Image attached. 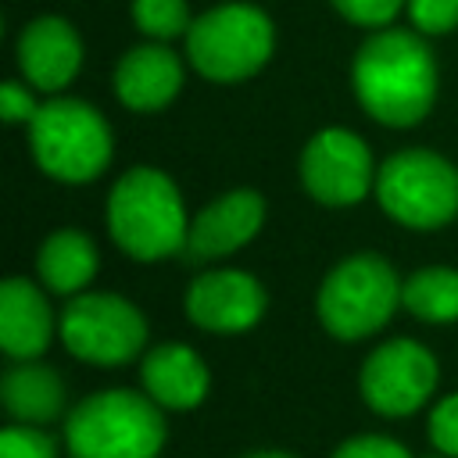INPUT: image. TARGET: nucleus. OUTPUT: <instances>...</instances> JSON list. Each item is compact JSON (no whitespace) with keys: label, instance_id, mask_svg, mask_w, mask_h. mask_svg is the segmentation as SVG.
<instances>
[{"label":"nucleus","instance_id":"obj_10","mask_svg":"<svg viewBox=\"0 0 458 458\" xmlns=\"http://www.w3.org/2000/svg\"><path fill=\"white\" fill-rule=\"evenodd\" d=\"M301 182L326 208H351L376 186L372 154L351 129H322L301 154Z\"/></svg>","mask_w":458,"mask_h":458},{"label":"nucleus","instance_id":"obj_16","mask_svg":"<svg viewBox=\"0 0 458 458\" xmlns=\"http://www.w3.org/2000/svg\"><path fill=\"white\" fill-rule=\"evenodd\" d=\"M54 340V311L39 286L14 276L0 286V347L11 361L39 358Z\"/></svg>","mask_w":458,"mask_h":458},{"label":"nucleus","instance_id":"obj_25","mask_svg":"<svg viewBox=\"0 0 458 458\" xmlns=\"http://www.w3.org/2000/svg\"><path fill=\"white\" fill-rule=\"evenodd\" d=\"M333 458H411L408 447H401L394 437H379V433H361V437H351L344 440Z\"/></svg>","mask_w":458,"mask_h":458},{"label":"nucleus","instance_id":"obj_5","mask_svg":"<svg viewBox=\"0 0 458 458\" xmlns=\"http://www.w3.org/2000/svg\"><path fill=\"white\" fill-rule=\"evenodd\" d=\"M401 304V279L379 254L344 258L318 286L315 311L329 336L365 340L390 322Z\"/></svg>","mask_w":458,"mask_h":458},{"label":"nucleus","instance_id":"obj_13","mask_svg":"<svg viewBox=\"0 0 458 458\" xmlns=\"http://www.w3.org/2000/svg\"><path fill=\"white\" fill-rule=\"evenodd\" d=\"M79 64H82V43H79V32L64 18L47 14L21 29L18 68L32 89L39 93L64 89L79 75Z\"/></svg>","mask_w":458,"mask_h":458},{"label":"nucleus","instance_id":"obj_18","mask_svg":"<svg viewBox=\"0 0 458 458\" xmlns=\"http://www.w3.org/2000/svg\"><path fill=\"white\" fill-rule=\"evenodd\" d=\"M36 272L50 293L75 297L97 276V247L79 229H57L43 240L36 254Z\"/></svg>","mask_w":458,"mask_h":458},{"label":"nucleus","instance_id":"obj_14","mask_svg":"<svg viewBox=\"0 0 458 458\" xmlns=\"http://www.w3.org/2000/svg\"><path fill=\"white\" fill-rule=\"evenodd\" d=\"M140 383H143V394L154 404H161L168 411H186V408H197L208 397L211 376H208V365L200 361V354L193 347L157 344L143 354Z\"/></svg>","mask_w":458,"mask_h":458},{"label":"nucleus","instance_id":"obj_26","mask_svg":"<svg viewBox=\"0 0 458 458\" xmlns=\"http://www.w3.org/2000/svg\"><path fill=\"white\" fill-rule=\"evenodd\" d=\"M36 111H39V104L32 100L29 86H21V82H14V79H7V82L0 86V114H4L7 125H18V122L29 125V122L36 118Z\"/></svg>","mask_w":458,"mask_h":458},{"label":"nucleus","instance_id":"obj_3","mask_svg":"<svg viewBox=\"0 0 458 458\" xmlns=\"http://www.w3.org/2000/svg\"><path fill=\"white\" fill-rule=\"evenodd\" d=\"M165 433L161 404L136 390L89 394L64 419L72 458H157Z\"/></svg>","mask_w":458,"mask_h":458},{"label":"nucleus","instance_id":"obj_22","mask_svg":"<svg viewBox=\"0 0 458 458\" xmlns=\"http://www.w3.org/2000/svg\"><path fill=\"white\" fill-rule=\"evenodd\" d=\"M408 18L426 36H444L458 29V0H408Z\"/></svg>","mask_w":458,"mask_h":458},{"label":"nucleus","instance_id":"obj_23","mask_svg":"<svg viewBox=\"0 0 458 458\" xmlns=\"http://www.w3.org/2000/svg\"><path fill=\"white\" fill-rule=\"evenodd\" d=\"M347 21L365 25V29H386L401 7H408V0H329Z\"/></svg>","mask_w":458,"mask_h":458},{"label":"nucleus","instance_id":"obj_21","mask_svg":"<svg viewBox=\"0 0 458 458\" xmlns=\"http://www.w3.org/2000/svg\"><path fill=\"white\" fill-rule=\"evenodd\" d=\"M0 458H57V447L39 426L14 422L0 429Z\"/></svg>","mask_w":458,"mask_h":458},{"label":"nucleus","instance_id":"obj_28","mask_svg":"<svg viewBox=\"0 0 458 458\" xmlns=\"http://www.w3.org/2000/svg\"><path fill=\"white\" fill-rule=\"evenodd\" d=\"M440 458H444V454H440Z\"/></svg>","mask_w":458,"mask_h":458},{"label":"nucleus","instance_id":"obj_1","mask_svg":"<svg viewBox=\"0 0 458 458\" xmlns=\"http://www.w3.org/2000/svg\"><path fill=\"white\" fill-rule=\"evenodd\" d=\"M354 93L361 107L390 129L419 125L437 97V64L419 32L379 29L354 54Z\"/></svg>","mask_w":458,"mask_h":458},{"label":"nucleus","instance_id":"obj_8","mask_svg":"<svg viewBox=\"0 0 458 458\" xmlns=\"http://www.w3.org/2000/svg\"><path fill=\"white\" fill-rule=\"evenodd\" d=\"M68 354L89 365H125L147 344L143 311L118 293H75L57 318Z\"/></svg>","mask_w":458,"mask_h":458},{"label":"nucleus","instance_id":"obj_27","mask_svg":"<svg viewBox=\"0 0 458 458\" xmlns=\"http://www.w3.org/2000/svg\"><path fill=\"white\" fill-rule=\"evenodd\" d=\"M247 458H293V454H286V451H254Z\"/></svg>","mask_w":458,"mask_h":458},{"label":"nucleus","instance_id":"obj_24","mask_svg":"<svg viewBox=\"0 0 458 458\" xmlns=\"http://www.w3.org/2000/svg\"><path fill=\"white\" fill-rule=\"evenodd\" d=\"M429 444L444 458H458V394H447L429 411Z\"/></svg>","mask_w":458,"mask_h":458},{"label":"nucleus","instance_id":"obj_6","mask_svg":"<svg viewBox=\"0 0 458 458\" xmlns=\"http://www.w3.org/2000/svg\"><path fill=\"white\" fill-rule=\"evenodd\" d=\"M276 32L265 11L250 4H218L193 18L186 32L190 64L211 82H240L265 68Z\"/></svg>","mask_w":458,"mask_h":458},{"label":"nucleus","instance_id":"obj_12","mask_svg":"<svg viewBox=\"0 0 458 458\" xmlns=\"http://www.w3.org/2000/svg\"><path fill=\"white\" fill-rule=\"evenodd\" d=\"M265 222V200L254 190H229L190 218L182 254L190 261H211L240 250L258 236Z\"/></svg>","mask_w":458,"mask_h":458},{"label":"nucleus","instance_id":"obj_11","mask_svg":"<svg viewBox=\"0 0 458 458\" xmlns=\"http://www.w3.org/2000/svg\"><path fill=\"white\" fill-rule=\"evenodd\" d=\"M186 315L208 333H243L265 315V286L240 268H211L186 290Z\"/></svg>","mask_w":458,"mask_h":458},{"label":"nucleus","instance_id":"obj_15","mask_svg":"<svg viewBox=\"0 0 458 458\" xmlns=\"http://www.w3.org/2000/svg\"><path fill=\"white\" fill-rule=\"evenodd\" d=\"M182 89V64L161 43L132 47L114 68V93L129 111H161Z\"/></svg>","mask_w":458,"mask_h":458},{"label":"nucleus","instance_id":"obj_7","mask_svg":"<svg viewBox=\"0 0 458 458\" xmlns=\"http://www.w3.org/2000/svg\"><path fill=\"white\" fill-rule=\"evenodd\" d=\"M376 200L408 229H440L458 215V168L433 150H401L376 168Z\"/></svg>","mask_w":458,"mask_h":458},{"label":"nucleus","instance_id":"obj_4","mask_svg":"<svg viewBox=\"0 0 458 458\" xmlns=\"http://www.w3.org/2000/svg\"><path fill=\"white\" fill-rule=\"evenodd\" d=\"M29 147L36 165L57 182H89L111 161V129L104 114L72 97L39 104L29 122Z\"/></svg>","mask_w":458,"mask_h":458},{"label":"nucleus","instance_id":"obj_9","mask_svg":"<svg viewBox=\"0 0 458 458\" xmlns=\"http://www.w3.org/2000/svg\"><path fill=\"white\" fill-rule=\"evenodd\" d=\"M358 386L376 415L404 419L419 411L437 390V358L419 340H386L365 358Z\"/></svg>","mask_w":458,"mask_h":458},{"label":"nucleus","instance_id":"obj_19","mask_svg":"<svg viewBox=\"0 0 458 458\" xmlns=\"http://www.w3.org/2000/svg\"><path fill=\"white\" fill-rule=\"evenodd\" d=\"M401 304L419 322H458V268H419L401 283Z\"/></svg>","mask_w":458,"mask_h":458},{"label":"nucleus","instance_id":"obj_2","mask_svg":"<svg viewBox=\"0 0 458 458\" xmlns=\"http://www.w3.org/2000/svg\"><path fill=\"white\" fill-rule=\"evenodd\" d=\"M107 233L136 261L182 254L190 218L179 186L150 165L122 172L107 193Z\"/></svg>","mask_w":458,"mask_h":458},{"label":"nucleus","instance_id":"obj_20","mask_svg":"<svg viewBox=\"0 0 458 458\" xmlns=\"http://www.w3.org/2000/svg\"><path fill=\"white\" fill-rule=\"evenodd\" d=\"M132 21L143 36H150L157 43L186 36L193 25L186 0H132Z\"/></svg>","mask_w":458,"mask_h":458},{"label":"nucleus","instance_id":"obj_17","mask_svg":"<svg viewBox=\"0 0 458 458\" xmlns=\"http://www.w3.org/2000/svg\"><path fill=\"white\" fill-rule=\"evenodd\" d=\"M0 401L14 422L43 426L64 411V383L50 365L14 361L0 379Z\"/></svg>","mask_w":458,"mask_h":458}]
</instances>
